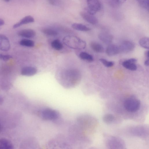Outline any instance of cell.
<instances>
[{"label": "cell", "mask_w": 149, "mask_h": 149, "mask_svg": "<svg viewBox=\"0 0 149 149\" xmlns=\"http://www.w3.org/2000/svg\"><path fill=\"white\" fill-rule=\"evenodd\" d=\"M38 115L43 120L55 121L60 118V113L56 110L49 108H44L37 111Z\"/></svg>", "instance_id": "6da1fadb"}, {"label": "cell", "mask_w": 149, "mask_h": 149, "mask_svg": "<svg viewBox=\"0 0 149 149\" xmlns=\"http://www.w3.org/2000/svg\"><path fill=\"white\" fill-rule=\"evenodd\" d=\"M63 42L68 47L74 49H84L86 46L84 41L75 36L66 37L64 38Z\"/></svg>", "instance_id": "7a4b0ae2"}, {"label": "cell", "mask_w": 149, "mask_h": 149, "mask_svg": "<svg viewBox=\"0 0 149 149\" xmlns=\"http://www.w3.org/2000/svg\"><path fill=\"white\" fill-rule=\"evenodd\" d=\"M141 105L140 101L136 98H131L126 99L124 103L125 109L131 112H134L139 110Z\"/></svg>", "instance_id": "3957f363"}, {"label": "cell", "mask_w": 149, "mask_h": 149, "mask_svg": "<svg viewBox=\"0 0 149 149\" xmlns=\"http://www.w3.org/2000/svg\"><path fill=\"white\" fill-rule=\"evenodd\" d=\"M87 7L86 11L94 15L101 9V5L98 0H86Z\"/></svg>", "instance_id": "277c9868"}, {"label": "cell", "mask_w": 149, "mask_h": 149, "mask_svg": "<svg viewBox=\"0 0 149 149\" xmlns=\"http://www.w3.org/2000/svg\"><path fill=\"white\" fill-rule=\"evenodd\" d=\"M135 44L130 40H125L122 42L119 46L120 52H130L132 51L135 48Z\"/></svg>", "instance_id": "5b68a950"}, {"label": "cell", "mask_w": 149, "mask_h": 149, "mask_svg": "<svg viewBox=\"0 0 149 149\" xmlns=\"http://www.w3.org/2000/svg\"><path fill=\"white\" fill-rule=\"evenodd\" d=\"M10 44L8 38L5 35L0 34V49L3 51H8Z\"/></svg>", "instance_id": "8992f818"}, {"label": "cell", "mask_w": 149, "mask_h": 149, "mask_svg": "<svg viewBox=\"0 0 149 149\" xmlns=\"http://www.w3.org/2000/svg\"><path fill=\"white\" fill-rule=\"evenodd\" d=\"M80 15L84 19L91 24L95 25L98 23L97 19L93 15L90 14L86 11L81 12Z\"/></svg>", "instance_id": "52a82bcc"}, {"label": "cell", "mask_w": 149, "mask_h": 149, "mask_svg": "<svg viewBox=\"0 0 149 149\" xmlns=\"http://www.w3.org/2000/svg\"><path fill=\"white\" fill-rule=\"evenodd\" d=\"M136 61L137 60L136 59L131 58L124 61L122 64L123 67L129 70L135 71L137 68L136 64Z\"/></svg>", "instance_id": "ba28073f"}, {"label": "cell", "mask_w": 149, "mask_h": 149, "mask_svg": "<svg viewBox=\"0 0 149 149\" xmlns=\"http://www.w3.org/2000/svg\"><path fill=\"white\" fill-rule=\"evenodd\" d=\"M18 35L21 37L27 38L34 37L36 35L35 31L31 29H25L21 30L17 33Z\"/></svg>", "instance_id": "9c48e42d"}, {"label": "cell", "mask_w": 149, "mask_h": 149, "mask_svg": "<svg viewBox=\"0 0 149 149\" xmlns=\"http://www.w3.org/2000/svg\"><path fill=\"white\" fill-rule=\"evenodd\" d=\"M34 22V18L32 16H26L21 19L19 22L14 24L13 26V28L15 29L23 25L33 23Z\"/></svg>", "instance_id": "30bf717a"}, {"label": "cell", "mask_w": 149, "mask_h": 149, "mask_svg": "<svg viewBox=\"0 0 149 149\" xmlns=\"http://www.w3.org/2000/svg\"><path fill=\"white\" fill-rule=\"evenodd\" d=\"M37 69L33 67L26 66L23 68L21 71V74L24 76H31L36 74Z\"/></svg>", "instance_id": "8fae6325"}, {"label": "cell", "mask_w": 149, "mask_h": 149, "mask_svg": "<svg viewBox=\"0 0 149 149\" xmlns=\"http://www.w3.org/2000/svg\"><path fill=\"white\" fill-rule=\"evenodd\" d=\"M120 52L119 46L114 44H110L107 47L106 52L109 56H112L118 54Z\"/></svg>", "instance_id": "7c38bea8"}, {"label": "cell", "mask_w": 149, "mask_h": 149, "mask_svg": "<svg viewBox=\"0 0 149 149\" xmlns=\"http://www.w3.org/2000/svg\"><path fill=\"white\" fill-rule=\"evenodd\" d=\"M99 39L103 42L107 44L111 43L113 40V36L107 33L102 32L98 35Z\"/></svg>", "instance_id": "4fadbf2b"}, {"label": "cell", "mask_w": 149, "mask_h": 149, "mask_svg": "<svg viewBox=\"0 0 149 149\" xmlns=\"http://www.w3.org/2000/svg\"><path fill=\"white\" fill-rule=\"evenodd\" d=\"M90 46L91 49L95 52L102 53L104 52V49L102 45L97 42H91Z\"/></svg>", "instance_id": "5bb4252c"}, {"label": "cell", "mask_w": 149, "mask_h": 149, "mask_svg": "<svg viewBox=\"0 0 149 149\" xmlns=\"http://www.w3.org/2000/svg\"><path fill=\"white\" fill-rule=\"evenodd\" d=\"M13 146L9 140L4 138L0 139V149H11Z\"/></svg>", "instance_id": "9a60e30c"}, {"label": "cell", "mask_w": 149, "mask_h": 149, "mask_svg": "<svg viewBox=\"0 0 149 149\" xmlns=\"http://www.w3.org/2000/svg\"><path fill=\"white\" fill-rule=\"evenodd\" d=\"M72 27L75 30L81 31H88L91 30L89 27L81 23H73L72 25Z\"/></svg>", "instance_id": "2e32d148"}, {"label": "cell", "mask_w": 149, "mask_h": 149, "mask_svg": "<svg viewBox=\"0 0 149 149\" xmlns=\"http://www.w3.org/2000/svg\"><path fill=\"white\" fill-rule=\"evenodd\" d=\"M19 44L22 46L29 47H32L34 46V42L33 41L26 39L21 40Z\"/></svg>", "instance_id": "e0dca14e"}, {"label": "cell", "mask_w": 149, "mask_h": 149, "mask_svg": "<svg viewBox=\"0 0 149 149\" xmlns=\"http://www.w3.org/2000/svg\"><path fill=\"white\" fill-rule=\"evenodd\" d=\"M51 45L53 49L57 50H60L63 48L62 44L58 39L53 40L51 42Z\"/></svg>", "instance_id": "ac0fdd59"}, {"label": "cell", "mask_w": 149, "mask_h": 149, "mask_svg": "<svg viewBox=\"0 0 149 149\" xmlns=\"http://www.w3.org/2000/svg\"><path fill=\"white\" fill-rule=\"evenodd\" d=\"M80 58L82 59L91 62L93 60V56L91 54L85 52H81L79 54Z\"/></svg>", "instance_id": "d6986e66"}, {"label": "cell", "mask_w": 149, "mask_h": 149, "mask_svg": "<svg viewBox=\"0 0 149 149\" xmlns=\"http://www.w3.org/2000/svg\"><path fill=\"white\" fill-rule=\"evenodd\" d=\"M140 45L142 47L148 49L149 48V39L148 37H143L139 41Z\"/></svg>", "instance_id": "ffe728a7"}, {"label": "cell", "mask_w": 149, "mask_h": 149, "mask_svg": "<svg viewBox=\"0 0 149 149\" xmlns=\"http://www.w3.org/2000/svg\"><path fill=\"white\" fill-rule=\"evenodd\" d=\"M42 32L47 35L54 36L58 34L57 32L55 30L50 28H45L42 30Z\"/></svg>", "instance_id": "44dd1931"}, {"label": "cell", "mask_w": 149, "mask_h": 149, "mask_svg": "<svg viewBox=\"0 0 149 149\" xmlns=\"http://www.w3.org/2000/svg\"><path fill=\"white\" fill-rule=\"evenodd\" d=\"M114 120V116L111 114H106L103 117V121L105 123L108 124L112 123Z\"/></svg>", "instance_id": "7402d4cb"}, {"label": "cell", "mask_w": 149, "mask_h": 149, "mask_svg": "<svg viewBox=\"0 0 149 149\" xmlns=\"http://www.w3.org/2000/svg\"><path fill=\"white\" fill-rule=\"evenodd\" d=\"M139 5L143 8L148 10L149 0H137Z\"/></svg>", "instance_id": "603a6c76"}, {"label": "cell", "mask_w": 149, "mask_h": 149, "mask_svg": "<svg viewBox=\"0 0 149 149\" xmlns=\"http://www.w3.org/2000/svg\"><path fill=\"white\" fill-rule=\"evenodd\" d=\"M99 61L104 66L107 67H111L114 64L113 62L108 61L103 58L100 59Z\"/></svg>", "instance_id": "cb8c5ba5"}, {"label": "cell", "mask_w": 149, "mask_h": 149, "mask_svg": "<svg viewBox=\"0 0 149 149\" xmlns=\"http://www.w3.org/2000/svg\"><path fill=\"white\" fill-rule=\"evenodd\" d=\"M12 58V56L9 55L0 54V59L4 61H7Z\"/></svg>", "instance_id": "d4e9b609"}, {"label": "cell", "mask_w": 149, "mask_h": 149, "mask_svg": "<svg viewBox=\"0 0 149 149\" xmlns=\"http://www.w3.org/2000/svg\"><path fill=\"white\" fill-rule=\"evenodd\" d=\"M113 3L116 5H120L125 2L126 0H111Z\"/></svg>", "instance_id": "484cf974"}, {"label": "cell", "mask_w": 149, "mask_h": 149, "mask_svg": "<svg viewBox=\"0 0 149 149\" xmlns=\"http://www.w3.org/2000/svg\"><path fill=\"white\" fill-rule=\"evenodd\" d=\"M48 1L52 5H56L58 3L57 0H48Z\"/></svg>", "instance_id": "4316f807"}, {"label": "cell", "mask_w": 149, "mask_h": 149, "mask_svg": "<svg viewBox=\"0 0 149 149\" xmlns=\"http://www.w3.org/2000/svg\"><path fill=\"white\" fill-rule=\"evenodd\" d=\"M144 64L146 66H148L149 65V58H147L144 62Z\"/></svg>", "instance_id": "83f0119b"}, {"label": "cell", "mask_w": 149, "mask_h": 149, "mask_svg": "<svg viewBox=\"0 0 149 149\" xmlns=\"http://www.w3.org/2000/svg\"><path fill=\"white\" fill-rule=\"evenodd\" d=\"M4 24V21L3 19H0V26L3 25Z\"/></svg>", "instance_id": "f1b7e54d"}, {"label": "cell", "mask_w": 149, "mask_h": 149, "mask_svg": "<svg viewBox=\"0 0 149 149\" xmlns=\"http://www.w3.org/2000/svg\"><path fill=\"white\" fill-rule=\"evenodd\" d=\"M145 56L147 58H149V51H147L145 52Z\"/></svg>", "instance_id": "f546056e"}, {"label": "cell", "mask_w": 149, "mask_h": 149, "mask_svg": "<svg viewBox=\"0 0 149 149\" xmlns=\"http://www.w3.org/2000/svg\"><path fill=\"white\" fill-rule=\"evenodd\" d=\"M3 101V99L1 96L0 95V104L2 103Z\"/></svg>", "instance_id": "4dcf8cb0"}, {"label": "cell", "mask_w": 149, "mask_h": 149, "mask_svg": "<svg viewBox=\"0 0 149 149\" xmlns=\"http://www.w3.org/2000/svg\"><path fill=\"white\" fill-rule=\"evenodd\" d=\"M3 0L6 2H9L10 0Z\"/></svg>", "instance_id": "1f68e13d"}, {"label": "cell", "mask_w": 149, "mask_h": 149, "mask_svg": "<svg viewBox=\"0 0 149 149\" xmlns=\"http://www.w3.org/2000/svg\"></svg>", "instance_id": "d6a6232c"}]
</instances>
